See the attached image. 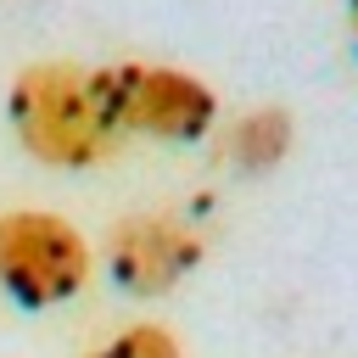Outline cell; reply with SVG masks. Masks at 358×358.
Instances as JSON below:
<instances>
[{"label": "cell", "mask_w": 358, "mask_h": 358, "mask_svg": "<svg viewBox=\"0 0 358 358\" xmlns=\"http://www.w3.org/2000/svg\"><path fill=\"white\" fill-rule=\"evenodd\" d=\"M17 145L45 168H95L117 151V129L78 62H28L6 90Z\"/></svg>", "instance_id": "cell-1"}, {"label": "cell", "mask_w": 358, "mask_h": 358, "mask_svg": "<svg viewBox=\"0 0 358 358\" xmlns=\"http://www.w3.org/2000/svg\"><path fill=\"white\" fill-rule=\"evenodd\" d=\"M95 95L112 117L117 134H151V140H201L218 123V95L207 78L185 67H157V62H106L90 67Z\"/></svg>", "instance_id": "cell-2"}, {"label": "cell", "mask_w": 358, "mask_h": 358, "mask_svg": "<svg viewBox=\"0 0 358 358\" xmlns=\"http://www.w3.org/2000/svg\"><path fill=\"white\" fill-rule=\"evenodd\" d=\"M95 257L90 241L50 207H17L0 213V291L17 308H62L84 291Z\"/></svg>", "instance_id": "cell-3"}, {"label": "cell", "mask_w": 358, "mask_h": 358, "mask_svg": "<svg viewBox=\"0 0 358 358\" xmlns=\"http://www.w3.org/2000/svg\"><path fill=\"white\" fill-rule=\"evenodd\" d=\"M106 268L112 280L151 302V296H168L173 285H185L201 257H207V241L190 218L179 213H157V207H140V213H123L117 224H106Z\"/></svg>", "instance_id": "cell-4"}, {"label": "cell", "mask_w": 358, "mask_h": 358, "mask_svg": "<svg viewBox=\"0 0 358 358\" xmlns=\"http://www.w3.org/2000/svg\"><path fill=\"white\" fill-rule=\"evenodd\" d=\"M291 140H296V117H291L285 106H252L246 117H235V129H229L224 145H229V162H235V168L268 173V168L285 162Z\"/></svg>", "instance_id": "cell-5"}, {"label": "cell", "mask_w": 358, "mask_h": 358, "mask_svg": "<svg viewBox=\"0 0 358 358\" xmlns=\"http://www.w3.org/2000/svg\"><path fill=\"white\" fill-rule=\"evenodd\" d=\"M84 358H185V347H179V336H173L168 324L140 319V324H123V330H112L106 341H95Z\"/></svg>", "instance_id": "cell-6"}, {"label": "cell", "mask_w": 358, "mask_h": 358, "mask_svg": "<svg viewBox=\"0 0 358 358\" xmlns=\"http://www.w3.org/2000/svg\"><path fill=\"white\" fill-rule=\"evenodd\" d=\"M347 22H352V45H358V0H347Z\"/></svg>", "instance_id": "cell-7"}]
</instances>
